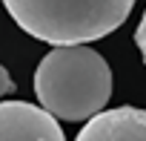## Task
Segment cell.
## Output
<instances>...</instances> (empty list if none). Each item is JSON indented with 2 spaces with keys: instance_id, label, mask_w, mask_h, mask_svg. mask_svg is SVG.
Masks as SVG:
<instances>
[{
  "instance_id": "6da1fadb",
  "label": "cell",
  "mask_w": 146,
  "mask_h": 141,
  "mask_svg": "<svg viewBox=\"0 0 146 141\" xmlns=\"http://www.w3.org/2000/svg\"><path fill=\"white\" fill-rule=\"evenodd\" d=\"M35 95L54 121H86L112 98V69L89 46H54L35 69Z\"/></svg>"
},
{
  "instance_id": "7a4b0ae2",
  "label": "cell",
  "mask_w": 146,
  "mask_h": 141,
  "mask_svg": "<svg viewBox=\"0 0 146 141\" xmlns=\"http://www.w3.org/2000/svg\"><path fill=\"white\" fill-rule=\"evenodd\" d=\"M12 20L52 46H86L112 35L135 0H3Z\"/></svg>"
},
{
  "instance_id": "3957f363",
  "label": "cell",
  "mask_w": 146,
  "mask_h": 141,
  "mask_svg": "<svg viewBox=\"0 0 146 141\" xmlns=\"http://www.w3.org/2000/svg\"><path fill=\"white\" fill-rule=\"evenodd\" d=\"M0 141H66V135L40 107L26 101H0Z\"/></svg>"
},
{
  "instance_id": "277c9868",
  "label": "cell",
  "mask_w": 146,
  "mask_h": 141,
  "mask_svg": "<svg viewBox=\"0 0 146 141\" xmlns=\"http://www.w3.org/2000/svg\"><path fill=\"white\" fill-rule=\"evenodd\" d=\"M75 141H146V109L117 107L86 121Z\"/></svg>"
},
{
  "instance_id": "5b68a950",
  "label": "cell",
  "mask_w": 146,
  "mask_h": 141,
  "mask_svg": "<svg viewBox=\"0 0 146 141\" xmlns=\"http://www.w3.org/2000/svg\"><path fill=\"white\" fill-rule=\"evenodd\" d=\"M135 43H137V49H140V58H143V63H146V9H143V15H140V23H137V29H135Z\"/></svg>"
},
{
  "instance_id": "8992f818",
  "label": "cell",
  "mask_w": 146,
  "mask_h": 141,
  "mask_svg": "<svg viewBox=\"0 0 146 141\" xmlns=\"http://www.w3.org/2000/svg\"><path fill=\"white\" fill-rule=\"evenodd\" d=\"M15 92V81H12V75L6 72V66H0V98L3 95H12Z\"/></svg>"
}]
</instances>
